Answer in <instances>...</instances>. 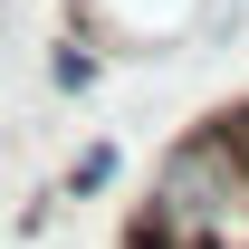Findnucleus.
Returning a JSON list of instances; mask_svg holds the SVG:
<instances>
[{"label": "nucleus", "mask_w": 249, "mask_h": 249, "mask_svg": "<svg viewBox=\"0 0 249 249\" xmlns=\"http://www.w3.org/2000/svg\"><path fill=\"white\" fill-rule=\"evenodd\" d=\"M115 182V144H87V154L67 163V192H77V201H87V192H106Z\"/></svg>", "instance_id": "nucleus-1"}]
</instances>
